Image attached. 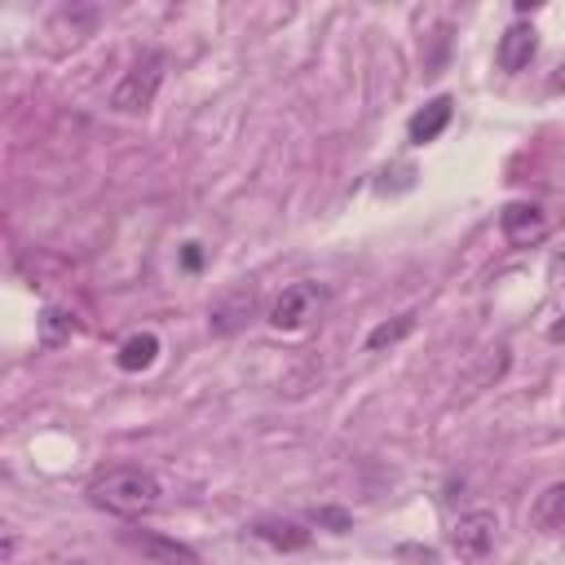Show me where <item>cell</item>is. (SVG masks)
<instances>
[{"label": "cell", "instance_id": "1", "mask_svg": "<svg viewBox=\"0 0 565 565\" xmlns=\"http://www.w3.org/2000/svg\"><path fill=\"white\" fill-rule=\"evenodd\" d=\"M88 499H93L97 508L115 512V516H146V512L159 508L163 486H159V477L146 472V468H110V472H102V477L88 486Z\"/></svg>", "mask_w": 565, "mask_h": 565}, {"label": "cell", "instance_id": "2", "mask_svg": "<svg viewBox=\"0 0 565 565\" xmlns=\"http://www.w3.org/2000/svg\"><path fill=\"white\" fill-rule=\"evenodd\" d=\"M163 66H168L163 53H141V57L124 71V79L110 88V110H119V115H141V110H150V102H154V93H159V84H163Z\"/></svg>", "mask_w": 565, "mask_h": 565}, {"label": "cell", "instance_id": "3", "mask_svg": "<svg viewBox=\"0 0 565 565\" xmlns=\"http://www.w3.org/2000/svg\"><path fill=\"white\" fill-rule=\"evenodd\" d=\"M494 534H499V516L490 508H468L450 525V552L463 565H477V561H486L494 552Z\"/></svg>", "mask_w": 565, "mask_h": 565}, {"label": "cell", "instance_id": "4", "mask_svg": "<svg viewBox=\"0 0 565 565\" xmlns=\"http://www.w3.org/2000/svg\"><path fill=\"white\" fill-rule=\"evenodd\" d=\"M322 300H327V291H322L318 282H291V287H282V296L269 305V327H274V331H300V327H309V322L318 318Z\"/></svg>", "mask_w": 565, "mask_h": 565}, {"label": "cell", "instance_id": "5", "mask_svg": "<svg viewBox=\"0 0 565 565\" xmlns=\"http://www.w3.org/2000/svg\"><path fill=\"white\" fill-rule=\"evenodd\" d=\"M499 230H503V238H508L512 247H534V243L547 238L552 221H547V212H543L539 203H508V207L499 212Z\"/></svg>", "mask_w": 565, "mask_h": 565}, {"label": "cell", "instance_id": "6", "mask_svg": "<svg viewBox=\"0 0 565 565\" xmlns=\"http://www.w3.org/2000/svg\"><path fill=\"white\" fill-rule=\"evenodd\" d=\"M534 53H539V31H534L530 22H512V26L499 35L494 62H499V71L516 75V71H525V66H530V57H534Z\"/></svg>", "mask_w": 565, "mask_h": 565}, {"label": "cell", "instance_id": "7", "mask_svg": "<svg viewBox=\"0 0 565 565\" xmlns=\"http://www.w3.org/2000/svg\"><path fill=\"white\" fill-rule=\"evenodd\" d=\"M450 115H455V102H450L446 93H437L433 102H424V106L411 115V124H406V137H411L415 146H428V141H437V137L446 132Z\"/></svg>", "mask_w": 565, "mask_h": 565}, {"label": "cell", "instance_id": "8", "mask_svg": "<svg viewBox=\"0 0 565 565\" xmlns=\"http://www.w3.org/2000/svg\"><path fill=\"white\" fill-rule=\"evenodd\" d=\"M128 543H132L137 552H146L154 565H199V556H194L185 543H172V539L150 534V530H132V534H128Z\"/></svg>", "mask_w": 565, "mask_h": 565}, {"label": "cell", "instance_id": "9", "mask_svg": "<svg viewBox=\"0 0 565 565\" xmlns=\"http://www.w3.org/2000/svg\"><path fill=\"white\" fill-rule=\"evenodd\" d=\"M252 309H256L252 291H230L225 300H216V305H212V313H207V327H212L216 335H230V331H238V327L252 318Z\"/></svg>", "mask_w": 565, "mask_h": 565}, {"label": "cell", "instance_id": "10", "mask_svg": "<svg viewBox=\"0 0 565 565\" xmlns=\"http://www.w3.org/2000/svg\"><path fill=\"white\" fill-rule=\"evenodd\" d=\"M35 327H40V349H62V344L79 331L75 313H71V309H62V305H44V309H40V318H35Z\"/></svg>", "mask_w": 565, "mask_h": 565}, {"label": "cell", "instance_id": "11", "mask_svg": "<svg viewBox=\"0 0 565 565\" xmlns=\"http://www.w3.org/2000/svg\"><path fill=\"white\" fill-rule=\"evenodd\" d=\"M154 358H159V335H154V331H137V335H128V340L119 344L115 366L128 371V375H137V371L154 366Z\"/></svg>", "mask_w": 565, "mask_h": 565}, {"label": "cell", "instance_id": "12", "mask_svg": "<svg viewBox=\"0 0 565 565\" xmlns=\"http://www.w3.org/2000/svg\"><path fill=\"white\" fill-rule=\"evenodd\" d=\"M252 539L269 543L274 552H300V547L309 543V530L296 525V521H256V525H252Z\"/></svg>", "mask_w": 565, "mask_h": 565}, {"label": "cell", "instance_id": "13", "mask_svg": "<svg viewBox=\"0 0 565 565\" xmlns=\"http://www.w3.org/2000/svg\"><path fill=\"white\" fill-rule=\"evenodd\" d=\"M534 525L543 530V534H561L565 530V481H552L539 499H534Z\"/></svg>", "mask_w": 565, "mask_h": 565}, {"label": "cell", "instance_id": "14", "mask_svg": "<svg viewBox=\"0 0 565 565\" xmlns=\"http://www.w3.org/2000/svg\"><path fill=\"white\" fill-rule=\"evenodd\" d=\"M415 331V313H397L393 322H380L371 335H366V349H384V344H397L402 335Z\"/></svg>", "mask_w": 565, "mask_h": 565}, {"label": "cell", "instance_id": "15", "mask_svg": "<svg viewBox=\"0 0 565 565\" xmlns=\"http://www.w3.org/2000/svg\"><path fill=\"white\" fill-rule=\"evenodd\" d=\"M313 521H322V525H331V530H349V516H344L340 508H318Z\"/></svg>", "mask_w": 565, "mask_h": 565}, {"label": "cell", "instance_id": "16", "mask_svg": "<svg viewBox=\"0 0 565 565\" xmlns=\"http://www.w3.org/2000/svg\"><path fill=\"white\" fill-rule=\"evenodd\" d=\"M203 265V252H199V243H185V269H199Z\"/></svg>", "mask_w": 565, "mask_h": 565}, {"label": "cell", "instance_id": "17", "mask_svg": "<svg viewBox=\"0 0 565 565\" xmlns=\"http://www.w3.org/2000/svg\"><path fill=\"white\" fill-rule=\"evenodd\" d=\"M547 340H552V344H565V313H561V318L547 327Z\"/></svg>", "mask_w": 565, "mask_h": 565}]
</instances>
